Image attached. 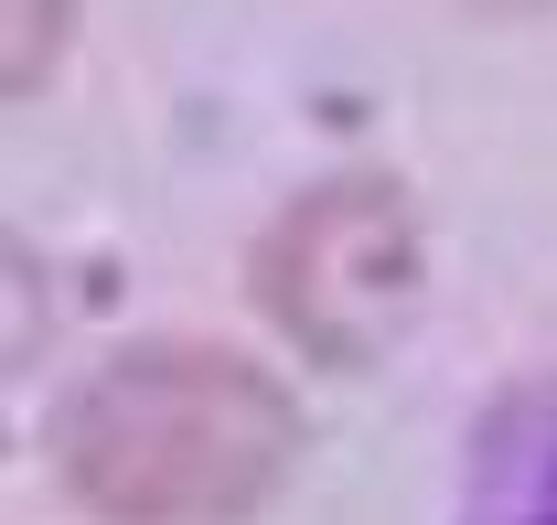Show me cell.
Listing matches in <instances>:
<instances>
[{"instance_id":"obj_1","label":"cell","mask_w":557,"mask_h":525,"mask_svg":"<svg viewBox=\"0 0 557 525\" xmlns=\"http://www.w3.org/2000/svg\"><path fill=\"white\" fill-rule=\"evenodd\" d=\"M289 461V387L225 343H129L54 418V483L97 525H247Z\"/></svg>"},{"instance_id":"obj_2","label":"cell","mask_w":557,"mask_h":525,"mask_svg":"<svg viewBox=\"0 0 557 525\" xmlns=\"http://www.w3.org/2000/svg\"><path fill=\"white\" fill-rule=\"evenodd\" d=\"M247 290L311 365H375L418 312V215L386 172H333L278 204V225L247 258Z\"/></svg>"},{"instance_id":"obj_3","label":"cell","mask_w":557,"mask_h":525,"mask_svg":"<svg viewBox=\"0 0 557 525\" xmlns=\"http://www.w3.org/2000/svg\"><path fill=\"white\" fill-rule=\"evenodd\" d=\"M461 525H557V376L493 407Z\"/></svg>"},{"instance_id":"obj_4","label":"cell","mask_w":557,"mask_h":525,"mask_svg":"<svg viewBox=\"0 0 557 525\" xmlns=\"http://www.w3.org/2000/svg\"><path fill=\"white\" fill-rule=\"evenodd\" d=\"M65 33H75V0H11V33H0V86L33 97L44 75L65 65Z\"/></svg>"},{"instance_id":"obj_5","label":"cell","mask_w":557,"mask_h":525,"mask_svg":"<svg viewBox=\"0 0 557 525\" xmlns=\"http://www.w3.org/2000/svg\"><path fill=\"white\" fill-rule=\"evenodd\" d=\"M504 11H515V0H504Z\"/></svg>"}]
</instances>
